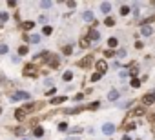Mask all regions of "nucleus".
I'll use <instances>...</instances> for the list:
<instances>
[{"instance_id":"obj_1","label":"nucleus","mask_w":155,"mask_h":140,"mask_svg":"<svg viewBox=\"0 0 155 140\" xmlns=\"http://www.w3.org/2000/svg\"><path fill=\"white\" fill-rule=\"evenodd\" d=\"M16 100H29V93L28 91H16L15 95H11V102H16Z\"/></svg>"},{"instance_id":"obj_2","label":"nucleus","mask_w":155,"mask_h":140,"mask_svg":"<svg viewBox=\"0 0 155 140\" xmlns=\"http://www.w3.org/2000/svg\"><path fill=\"white\" fill-rule=\"evenodd\" d=\"M142 102H144V104H153V102H155V91L146 93V95L142 96Z\"/></svg>"},{"instance_id":"obj_3","label":"nucleus","mask_w":155,"mask_h":140,"mask_svg":"<svg viewBox=\"0 0 155 140\" xmlns=\"http://www.w3.org/2000/svg\"><path fill=\"white\" fill-rule=\"evenodd\" d=\"M102 133H104V135H113V133H115V126H113V124H104Z\"/></svg>"},{"instance_id":"obj_4","label":"nucleus","mask_w":155,"mask_h":140,"mask_svg":"<svg viewBox=\"0 0 155 140\" xmlns=\"http://www.w3.org/2000/svg\"><path fill=\"white\" fill-rule=\"evenodd\" d=\"M97 69H99V73H102V75H104V71L108 69V64L104 62V60H99V62H97Z\"/></svg>"},{"instance_id":"obj_5","label":"nucleus","mask_w":155,"mask_h":140,"mask_svg":"<svg viewBox=\"0 0 155 140\" xmlns=\"http://www.w3.org/2000/svg\"><path fill=\"white\" fill-rule=\"evenodd\" d=\"M91 62H93V58H91V56H86V58H82L80 62H79V66H80V67H88Z\"/></svg>"},{"instance_id":"obj_6","label":"nucleus","mask_w":155,"mask_h":140,"mask_svg":"<svg viewBox=\"0 0 155 140\" xmlns=\"http://www.w3.org/2000/svg\"><path fill=\"white\" fill-rule=\"evenodd\" d=\"M66 100H68V98H66V96H53V98H51V100H49V102H51V104H55V106H57V104H62V102H66Z\"/></svg>"},{"instance_id":"obj_7","label":"nucleus","mask_w":155,"mask_h":140,"mask_svg":"<svg viewBox=\"0 0 155 140\" xmlns=\"http://www.w3.org/2000/svg\"><path fill=\"white\" fill-rule=\"evenodd\" d=\"M26 115H28V113H26V109H24V107H22V109H16V113H15L16 120H24V118H26Z\"/></svg>"},{"instance_id":"obj_8","label":"nucleus","mask_w":155,"mask_h":140,"mask_svg":"<svg viewBox=\"0 0 155 140\" xmlns=\"http://www.w3.org/2000/svg\"><path fill=\"white\" fill-rule=\"evenodd\" d=\"M89 38H91V40H99V38H101L99 31H97V29H89Z\"/></svg>"},{"instance_id":"obj_9","label":"nucleus","mask_w":155,"mask_h":140,"mask_svg":"<svg viewBox=\"0 0 155 140\" xmlns=\"http://www.w3.org/2000/svg\"><path fill=\"white\" fill-rule=\"evenodd\" d=\"M146 111H144V107H135L133 111H131V115H135V116H142Z\"/></svg>"},{"instance_id":"obj_10","label":"nucleus","mask_w":155,"mask_h":140,"mask_svg":"<svg viewBox=\"0 0 155 140\" xmlns=\"http://www.w3.org/2000/svg\"><path fill=\"white\" fill-rule=\"evenodd\" d=\"M33 135H35L37 138H40V136L44 135V129H42L40 126H38V127H35V129H33Z\"/></svg>"},{"instance_id":"obj_11","label":"nucleus","mask_w":155,"mask_h":140,"mask_svg":"<svg viewBox=\"0 0 155 140\" xmlns=\"http://www.w3.org/2000/svg\"><path fill=\"white\" fill-rule=\"evenodd\" d=\"M101 9H102V13H110L111 4H110V2H102V4H101Z\"/></svg>"},{"instance_id":"obj_12","label":"nucleus","mask_w":155,"mask_h":140,"mask_svg":"<svg viewBox=\"0 0 155 140\" xmlns=\"http://www.w3.org/2000/svg\"><path fill=\"white\" fill-rule=\"evenodd\" d=\"M141 33H142V35H144V36H150V35H151V33H153V29H151V27H150V26H144V27H142V29H141Z\"/></svg>"},{"instance_id":"obj_13","label":"nucleus","mask_w":155,"mask_h":140,"mask_svg":"<svg viewBox=\"0 0 155 140\" xmlns=\"http://www.w3.org/2000/svg\"><path fill=\"white\" fill-rule=\"evenodd\" d=\"M108 46H110V47H117V46H119V40L115 38V36H111V38L108 40Z\"/></svg>"},{"instance_id":"obj_14","label":"nucleus","mask_w":155,"mask_h":140,"mask_svg":"<svg viewBox=\"0 0 155 140\" xmlns=\"http://www.w3.org/2000/svg\"><path fill=\"white\" fill-rule=\"evenodd\" d=\"M48 62H49V66H51V67H57V66H59V58H57V56L53 55V56L48 60Z\"/></svg>"},{"instance_id":"obj_15","label":"nucleus","mask_w":155,"mask_h":140,"mask_svg":"<svg viewBox=\"0 0 155 140\" xmlns=\"http://www.w3.org/2000/svg\"><path fill=\"white\" fill-rule=\"evenodd\" d=\"M108 98H110V100H117V98H119V91H117V89H113V91H110V95H108Z\"/></svg>"},{"instance_id":"obj_16","label":"nucleus","mask_w":155,"mask_h":140,"mask_svg":"<svg viewBox=\"0 0 155 140\" xmlns=\"http://www.w3.org/2000/svg\"><path fill=\"white\" fill-rule=\"evenodd\" d=\"M84 20H86V22H93V13L91 11H86L84 13Z\"/></svg>"},{"instance_id":"obj_17","label":"nucleus","mask_w":155,"mask_h":140,"mask_svg":"<svg viewBox=\"0 0 155 140\" xmlns=\"http://www.w3.org/2000/svg\"><path fill=\"white\" fill-rule=\"evenodd\" d=\"M29 40H31L33 44H38V42H40V35H31V36H29Z\"/></svg>"},{"instance_id":"obj_18","label":"nucleus","mask_w":155,"mask_h":140,"mask_svg":"<svg viewBox=\"0 0 155 140\" xmlns=\"http://www.w3.org/2000/svg\"><path fill=\"white\" fill-rule=\"evenodd\" d=\"M62 78H64V80H66V82H69V80H71V78H73V73H71V71H66V73H64V75H62Z\"/></svg>"},{"instance_id":"obj_19","label":"nucleus","mask_w":155,"mask_h":140,"mask_svg":"<svg viewBox=\"0 0 155 140\" xmlns=\"http://www.w3.org/2000/svg\"><path fill=\"white\" fill-rule=\"evenodd\" d=\"M33 26H35L33 22H24V24H22V29H24V31H29Z\"/></svg>"},{"instance_id":"obj_20","label":"nucleus","mask_w":155,"mask_h":140,"mask_svg":"<svg viewBox=\"0 0 155 140\" xmlns=\"http://www.w3.org/2000/svg\"><path fill=\"white\" fill-rule=\"evenodd\" d=\"M101 76H102V73H93V75H91V82H97V80H101Z\"/></svg>"},{"instance_id":"obj_21","label":"nucleus","mask_w":155,"mask_h":140,"mask_svg":"<svg viewBox=\"0 0 155 140\" xmlns=\"http://www.w3.org/2000/svg\"><path fill=\"white\" fill-rule=\"evenodd\" d=\"M121 15H122V16L130 15V7H128V6H122V7H121Z\"/></svg>"},{"instance_id":"obj_22","label":"nucleus","mask_w":155,"mask_h":140,"mask_svg":"<svg viewBox=\"0 0 155 140\" xmlns=\"http://www.w3.org/2000/svg\"><path fill=\"white\" fill-rule=\"evenodd\" d=\"M42 33H44V35H51V33H53V27H51V26H44Z\"/></svg>"},{"instance_id":"obj_23","label":"nucleus","mask_w":155,"mask_h":140,"mask_svg":"<svg viewBox=\"0 0 155 140\" xmlns=\"http://www.w3.org/2000/svg\"><path fill=\"white\" fill-rule=\"evenodd\" d=\"M7 51H9V47H7L6 44H0V55H6Z\"/></svg>"},{"instance_id":"obj_24","label":"nucleus","mask_w":155,"mask_h":140,"mask_svg":"<svg viewBox=\"0 0 155 140\" xmlns=\"http://www.w3.org/2000/svg\"><path fill=\"white\" fill-rule=\"evenodd\" d=\"M131 86L133 87H141V80L139 78H131Z\"/></svg>"},{"instance_id":"obj_25","label":"nucleus","mask_w":155,"mask_h":140,"mask_svg":"<svg viewBox=\"0 0 155 140\" xmlns=\"http://www.w3.org/2000/svg\"><path fill=\"white\" fill-rule=\"evenodd\" d=\"M18 55H28V47L26 46H20V47H18Z\"/></svg>"},{"instance_id":"obj_26","label":"nucleus","mask_w":155,"mask_h":140,"mask_svg":"<svg viewBox=\"0 0 155 140\" xmlns=\"http://www.w3.org/2000/svg\"><path fill=\"white\" fill-rule=\"evenodd\" d=\"M104 24H106V26H113V24H115V20H113L111 16H108V18L104 20Z\"/></svg>"},{"instance_id":"obj_27","label":"nucleus","mask_w":155,"mask_h":140,"mask_svg":"<svg viewBox=\"0 0 155 140\" xmlns=\"http://www.w3.org/2000/svg\"><path fill=\"white\" fill-rule=\"evenodd\" d=\"M7 18H9V15H7V13H0V22H6Z\"/></svg>"},{"instance_id":"obj_28","label":"nucleus","mask_w":155,"mask_h":140,"mask_svg":"<svg viewBox=\"0 0 155 140\" xmlns=\"http://www.w3.org/2000/svg\"><path fill=\"white\" fill-rule=\"evenodd\" d=\"M59 129H60V131H68V124H66V122H60V124H59Z\"/></svg>"},{"instance_id":"obj_29","label":"nucleus","mask_w":155,"mask_h":140,"mask_svg":"<svg viewBox=\"0 0 155 140\" xmlns=\"http://www.w3.org/2000/svg\"><path fill=\"white\" fill-rule=\"evenodd\" d=\"M88 46H89L88 38H82V40H80V47H88Z\"/></svg>"},{"instance_id":"obj_30","label":"nucleus","mask_w":155,"mask_h":140,"mask_svg":"<svg viewBox=\"0 0 155 140\" xmlns=\"http://www.w3.org/2000/svg\"><path fill=\"white\" fill-rule=\"evenodd\" d=\"M24 131H26L24 127H16V129H15V133H16V135H24Z\"/></svg>"},{"instance_id":"obj_31","label":"nucleus","mask_w":155,"mask_h":140,"mask_svg":"<svg viewBox=\"0 0 155 140\" xmlns=\"http://www.w3.org/2000/svg\"><path fill=\"white\" fill-rule=\"evenodd\" d=\"M42 7H51V2H48V0H44V2H40Z\"/></svg>"},{"instance_id":"obj_32","label":"nucleus","mask_w":155,"mask_h":140,"mask_svg":"<svg viewBox=\"0 0 155 140\" xmlns=\"http://www.w3.org/2000/svg\"><path fill=\"white\" fill-rule=\"evenodd\" d=\"M135 127H137V126H135V124H128V126H126V131H133Z\"/></svg>"},{"instance_id":"obj_33","label":"nucleus","mask_w":155,"mask_h":140,"mask_svg":"<svg viewBox=\"0 0 155 140\" xmlns=\"http://www.w3.org/2000/svg\"><path fill=\"white\" fill-rule=\"evenodd\" d=\"M131 76H135V75H137V67H131V71H128Z\"/></svg>"},{"instance_id":"obj_34","label":"nucleus","mask_w":155,"mask_h":140,"mask_svg":"<svg viewBox=\"0 0 155 140\" xmlns=\"http://www.w3.org/2000/svg\"><path fill=\"white\" fill-rule=\"evenodd\" d=\"M64 53L69 55V53H71V46H66V47H64Z\"/></svg>"},{"instance_id":"obj_35","label":"nucleus","mask_w":155,"mask_h":140,"mask_svg":"<svg viewBox=\"0 0 155 140\" xmlns=\"http://www.w3.org/2000/svg\"><path fill=\"white\" fill-rule=\"evenodd\" d=\"M104 55H106V56H113V55H115V53H113V51H111V49H108V51H104Z\"/></svg>"},{"instance_id":"obj_36","label":"nucleus","mask_w":155,"mask_h":140,"mask_svg":"<svg viewBox=\"0 0 155 140\" xmlns=\"http://www.w3.org/2000/svg\"><path fill=\"white\" fill-rule=\"evenodd\" d=\"M46 95H48V96H51V95H55V87H53V89H48V91H46Z\"/></svg>"},{"instance_id":"obj_37","label":"nucleus","mask_w":155,"mask_h":140,"mask_svg":"<svg viewBox=\"0 0 155 140\" xmlns=\"http://www.w3.org/2000/svg\"><path fill=\"white\" fill-rule=\"evenodd\" d=\"M97 107H99V102H93V104L89 106V109H97Z\"/></svg>"},{"instance_id":"obj_38","label":"nucleus","mask_w":155,"mask_h":140,"mask_svg":"<svg viewBox=\"0 0 155 140\" xmlns=\"http://www.w3.org/2000/svg\"><path fill=\"white\" fill-rule=\"evenodd\" d=\"M122 140H131V138H130L128 135H124V136H122Z\"/></svg>"},{"instance_id":"obj_39","label":"nucleus","mask_w":155,"mask_h":140,"mask_svg":"<svg viewBox=\"0 0 155 140\" xmlns=\"http://www.w3.org/2000/svg\"><path fill=\"white\" fill-rule=\"evenodd\" d=\"M24 140H26V138H24Z\"/></svg>"}]
</instances>
